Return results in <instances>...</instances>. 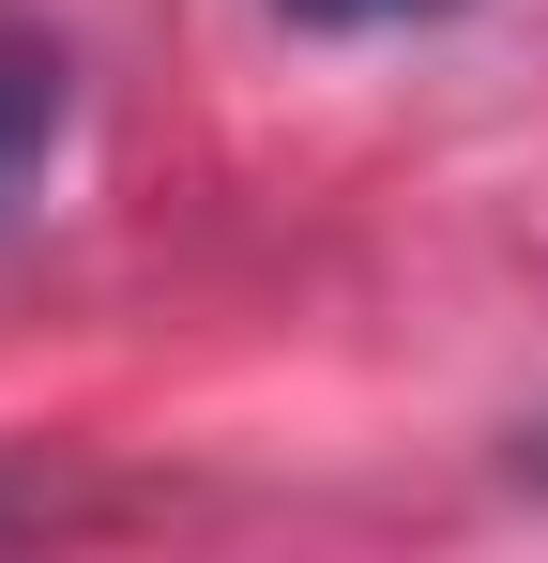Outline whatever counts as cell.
Here are the masks:
<instances>
[{"instance_id":"cell-2","label":"cell","mask_w":548,"mask_h":563,"mask_svg":"<svg viewBox=\"0 0 548 563\" xmlns=\"http://www.w3.org/2000/svg\"><path fill=\"white\" fill-rule=\"evenodd\" d=\"M289 31H412V15H457V0H274Z\"/></svg>"},{"instance_id":"cell-1","label":"cell","mask_w":548,"mask_h":563,"mask_svg":"<svg viewBox=\"0 0 548 563\" xmlns=\"http://www.w3.org/2000/svg\"><path fill=\"white\" fill-rule=\"evenodd\" d=\"M62 122H77V62H62V31L0 15V229L31 213L46 153H62Z\"/></svg>"},{"instance_id":"cell-3","label":"cell","mask_w":548,"mask_h":563,"mask_svg":"<svg viewBox=\"0 0 548 563\" xmlns=\"http://www.w3.org/2000/svg\"><path fill=\"white\" fill-rule=\"evenodd\" d=\"M518 472H534V487H548V427H534V442H518Z\"/></svg>"}]
</instances>
